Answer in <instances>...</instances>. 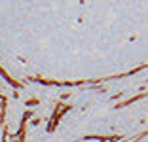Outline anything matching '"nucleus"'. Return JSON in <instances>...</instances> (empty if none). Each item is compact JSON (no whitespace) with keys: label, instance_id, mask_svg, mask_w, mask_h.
<instances>
[{"label":"nucleus","instance_id":"obj_1","mask_svg":"<svg viewBox=\"0 0 148 142\" xmlns=\"http://www.w3.org/2000/svg\"><path fill=\"white\" fill-rule=\"evenodd\" d=\"M69 110H70V104H57L55 112H53V117H51V123L48 125V131H53V129H55V125L59 123V119L63 117V114L69 112Z\"/></svg>","mask_w":148,"mask_h":142},{"label":"nucleus","instance_id":"obj_2","mask_svg":"<svg viewBox=\"0 0 148 142\" xmlns=\"http://www.w3.org/2000/svg\"><path fill=\"white\" fill-rule=\"evenodd\" d=\"M4 104H6V99L0 95V121H4Z\"/></svg>","mask_w":148,"mask_h":142},{"label":"nucleus","instance_id":"obj_3","mask_svg":"<svg viewBox=\"0 0 148 142\" xmlns=\"http://www.w3.org/2000/svg\"><path fill=\"white\" fill-rule=\"evenodd\" d=\"M36 102H38V100H36V99H32V100H31V99H29V100H27V106H34V104H36Z\"/></svg>","mask_w":148,"mask_h":142}]
</instances>
